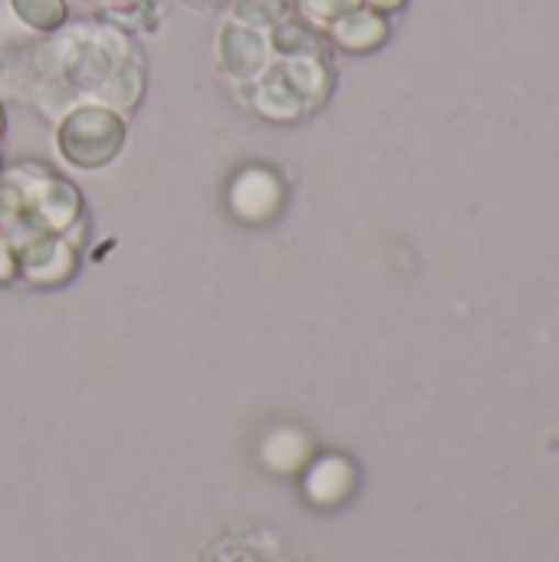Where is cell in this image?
<instances>
[{
	"instance_id": "1",
	"label": "cell",
	"mask_w": 559,
	"mask_h": 562,
	"mask_svg": "<svg viewBox=\"0 0 559 562\" xmlns=\"http://www.w3.org/2000/svg\"><path fill=\"white\" fill-rule=\"evenodd\" d=\"M273 181L280 178L270 168H247L234 175L227 198H231V211L237 214V221H247V224L273 221V214L283 207V188L264 194V188H270Z\"/></svg>"
}]
</instances>
